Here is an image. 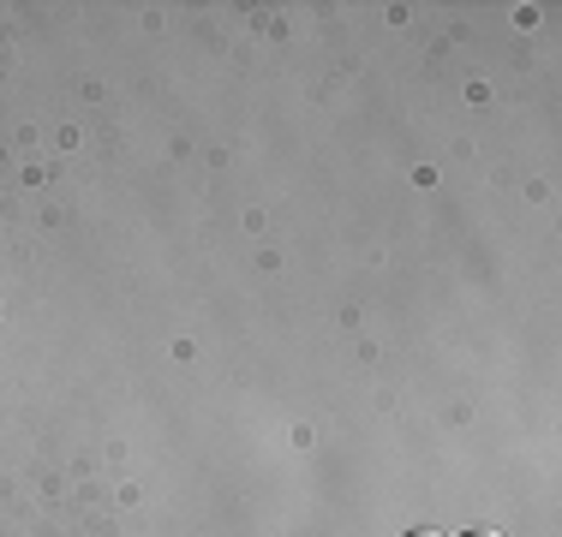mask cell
Returning <instances> with one entry per match:
<instances>
[{"mask_svg": "<svg viewBox=\"0 0 562 537\" xmlns=\"http://www.w3.org/2000/svg\"><path fill=\"white\" fill-rule=\"evenodd\" d=\"M461 537H503V532H491V526H473V532H461Z\"/></svg>", "mask_w": 562, "mask_h": 537, "instance_id": "6da1fadb", "label": "cell"}, {"mask_svg": "<svg viewBox=\"0 0 562 537\" xmlns=\"http://www.w3.org/2000/svg\"><path fill=\"white\" fill-rule=\"evenodd\" d=\"M407 537H443V532H431V526H419V532H407Z\"/></svg>", "mask_w": 562, "mask_h": 537, "instance_id": "7a4b0ae2", "label": "cell"}]
</instances>
